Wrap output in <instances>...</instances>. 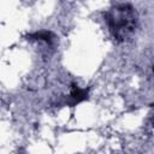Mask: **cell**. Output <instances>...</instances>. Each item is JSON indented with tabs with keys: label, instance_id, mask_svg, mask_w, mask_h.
<instances>
[{
	"label": "cell",
	"instance_id": "cell-3",
	"mask_svg": "<svg viewBox=\"0 0 154 154\" xmlns=\"http://www.w3.org/2000/svg\"><path fill=\"white\" fill-rule=\"evenodd\" d=\"M88 99V90L87 89H82L78 85L73 84L70 89V94L67 96V103L70 106H75L84 100Z\"/></svg>",
	"mask_w": 154,
	"mask_h": 154
},
{
	"label": "cell",
	"instance_id": "cell-2",
	"mask_svg": "<svg viewBox=\"0 0 154 154\" xmlns=\"http://www.w3.org/2000/svg\"><path fill=\"white\" fill-rule=\"evenodd\" d=\"M28 37L31 41L42 42V43H45L48 47H53L55 45V42H57V36L52 31H48V30H41V31L32 32Z\"/></svg>",
	"mask_w": 154,
	"mask_h": 154
},
{
	"label": "cell",
	"instance_id": "cell-1",
	"mask_svg": "<svg viewBox=\"0 0 154 154\" xmlns=\"http://www.w3.org/2000/svg\"><path fill=\"white\" fill-rule=\"evenodd\" d=\"M105 20L112 37L122 43L135 35L138 25V14L131 4L117 2L106 11Z\"/></svg>",
	"mask_w": 154,
	"mask_h": 154
}]
</instances>
